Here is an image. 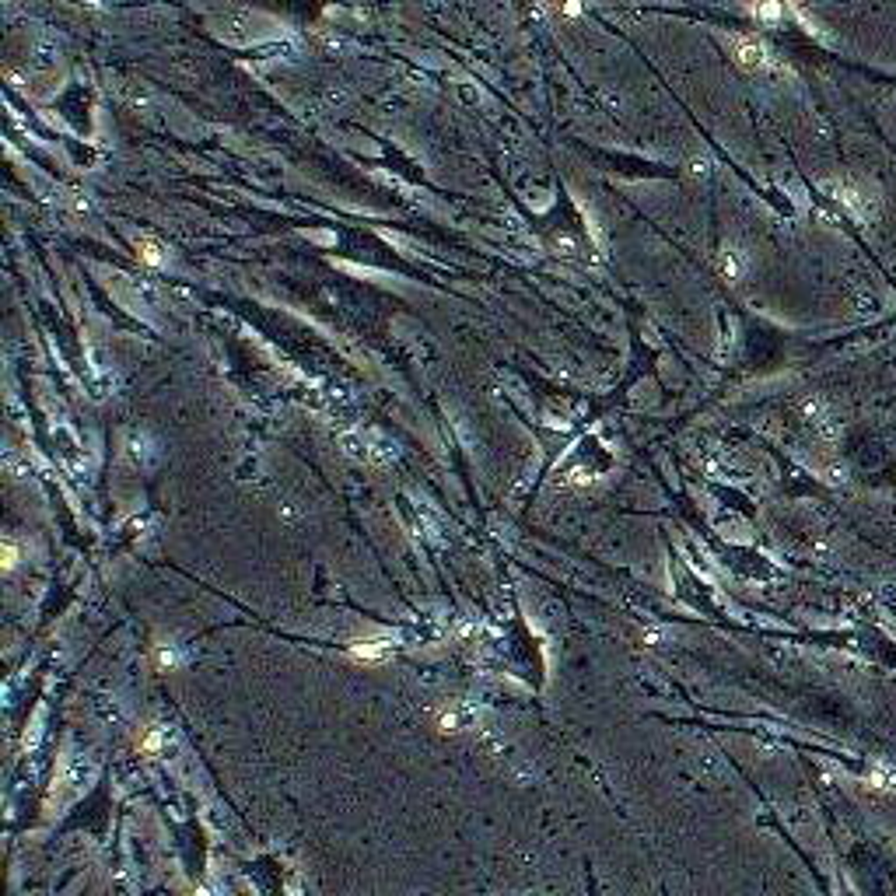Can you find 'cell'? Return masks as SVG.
Listing matches in <instances>:
<instances>
[{
	"mask_svg": "<svg viewBox=\"0 0 896 896\" xmlns=\"http://www.w3.org/2000/svg\"><path fill=\"white\" fill-rule=\"evenodd\" d=\"M736 60H739L743 67H763L767 53H763V46H760L757 39H739V43H736Z\"/></svg>",
	"mask_w": 896,
	"mask_h": 896,
	"instance_id": "1",
	"label": "cell"
},
{
	"mask_svg": "<svg viewBox=\"0 0 896 896\" xmlns=\"http://www.w3.org/2000/svg\"><path fill=\"white\" fill-rule=\"evenodd\" d=\"M140 249H144V260H147V263H161V256H158V245H147V242H144Z\"/></svg>",
	"mask_w": 896,
	"mask_h": 896,
	"instance_id": "2",
	"label": "cell"
}]
</instances>
